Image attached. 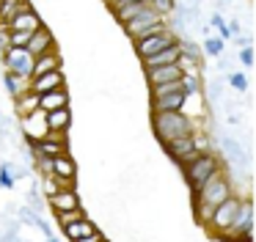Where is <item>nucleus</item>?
<instances>
[{
    "instance_id": "obj_14",
    "label": "nucleus",
    "mask_w": 256,
    "mask_h": 242,
    "mask_svg": "<svg viewBox=\"0 0 256 242\" xmlns=\"http://www.w3.org/2000/svg\"><path fill=\"white\" fill-rule=\"evenodd\" d=\"M179 113H184L188 118L198 121L206 116V99H204V91H196V94H184L182 99V108H179Z\"/></svg>"
},
{
    "instance_id": "obj_11",
    "label": "nucleus",
    "mask_w": 256,
    "mask_h": 242,
    "mask_svg": "<svg viewBox=\"0 0 256 242\" xmlns=\"http://www.w3.org/2000/svg\"><path fill=\"white\" fill-rule=\"evenodd\" d=\"M66 86V77H64V69H56L50 74H42V77H30L28 80V91L30 94H47V91H56V88Z\"/></svg>"
},
{
    "instance_id": "obj_29",
    "label": "nucleus",
    "mask_w": 256,
    "mask_h": 242,
    "mask_svg": "<svg viewBox=\"0 0 256 242\" xmlns=\"http://www.w3.org/2000/svg\"><path fill=\"white\" fill-rule=\"evenodd\" d=\"M228 86L237 94H242V91H248V77H245L242 72H232V74H228Z\"/></svg>"
},
{
    "instance_id": "obj_15",
    "label": "nucleus",
    "mask_w": 256,
    "mask_h": 242,
    "mask_svg": "<svg viewBox=\"0 0 256 242\" xmlns=\"http://www.w3.org/2000/svg\"><path fill=\"white\" fill-rule=\"evenodd\" d=\"M3 25L8 28V30H22V33H34L39 25H44V20H42L39 14H36L34 8L30 11H22V14H17V16H12L8 22H3Z\"/></svg>"
},
{
    "instance_id": "obj_33",
    "label": "nucleus",
    "mask_w": 256,
    "mask_h": 242,
    "mask_svg": "<svg viewBox=\"0 0 256 242\" xmlns=\"http://www.w3.org/2000/svg\"><path fill=\"white\" fill-rule=\"evenodd\" d=\"M237 60L250 69V66H254V47H240L237 50Z\"/></svg>"
},
{
    "instance_id": "obj_18",
    "label": "nucleus",
    "mask_w": 256,
    "mask_h": 242,
    "mask_svg": "<svg viewBox=\"0 0 256 242\" xmlns=\"http://www.w3.org/2000/svg\"><path fill=\"white\" fill-rule=\"evenodd\" d=\"M56 179H78V162H74L72 154H61V157L52 160V170Z\"/></svg>"
},
{
    "instance_id": "obj_19",
    "label": "nucleus",
    "mask_w": 256,
    "mask_h": 242,
    "mask_svg": "<svg viewBox=\"0 0 256 242\" xmlns=\"http://www.w3.org/2000/svg\"><path fill=\"white\" fill-rule=\"evenodd\" d=\"M69 126H72V110H69V108L47 110V130H56V132H69Z\"/></svg>"
},
{
    "instance_id": "obj_1",
    "label": "nucleus",
    "mask_w": 256,
    "mask_h": 242,
    "mask_svg": "<svg viewBox=\"0 0 256 242\" xmlns=\"http://www.w3.org/2000/svg\"><path fill=\"white\" fill-rule=\"evenodd\" d=\"M196 126H198V121L188 118L179 110H152V130H154L160 143H171L176 138L193 135Z\"/></svg>"
},
{
    "instance_id": "obj_27",
    "label": "nucleus",
    "mask_w": 256,
    "mask_h": 242,
    "mask_svg": "<svg viewBox=\"0 0 256 242\" xmlns=\"http://www.w3.org/2000/svg\"><path fill=\"white\" fill-rule=\"evenodd\" d=\"M3 82H6V91L12 94V96H20V94H22L25 88H28V82L20 80V77H14L12 72H6V74H3Z\"/></svg>"
},
{
    "instance_id": "obj_26",
    "label": "nucleus",
    "mask_w": 256,
    "mask_h": 242,
    "mask_svg": "<svg viewBox=\"0 0 256 242\" xmlns=\"http://www.w3.org/2000/svg\"><path fill=\"white\" fill-rule=\"evenodd\" d=\"M179 86H182L184 94L204 91V74H182L179 77Z\"/></svg>"
},
{
    "instance_id": "obj_37",
    "label": "nucleus",
    "mask_w": 256,
    "mask_h": 242,
    "mask_svg": "<svg viewBox=\"0 0 256 242\" xmlns=\"http://www.w3.org/2000/svg\"><path fill=\"white\" fill-rule=\"evenodd\" d=\"M124 3H144V0H124ZM118 6H122V3H118Z\"/></svg>"
},
{
    "instance_id": "obj_9",
    "label": "nucleus",
    "mask_w": 256,
    "mask_h": 242,
    "mask_svg": "<svg viewBox=\"0 0 256 242\" xmlns=\"http://www.w3.org/2000/svg\"><path fill=\"white\" fill-rule=\"evenodd\" d=\"M20 126H22V135H25V140H28V146H30V143H36V140L44 138V132H47V113H44V110H34V113H28V116L20 118Z\"/></svg>"
},
{
    "instance_id": "obj_34",
    "label": "nucleus",
    "mask_w": 256,
    "mask_h": 242,
    "mask_svg": "<svg viewBox=\"0 0 256 242\" xmlns=\"http://www.w3.org/2000/svg\"><path fill=\"white\" fill-rule=\"evenodd\" d=\"M74 242H105V234H102V231L96 228V231H91V234L80 236V240H74Z\"/></svg>"
},
{
    "instance_id": "obj_3",
    "label": "nucleus",
    "mask_w": 256,
    "mask_h": 242,
    "mask_svg": "<svg viewBox=\"0 0 256 242\" xmlns=\"http://www.w3.org/2000/svg\"><path fill=\"white\" fill-rule=\"evenodd\" d=\"M228 196H234V187H232V182H228V174L220 168L218 174H212L210 179L201 184V190L193 196V204H204V206L215 209L218 204H223Z\"/></svg>"
},
{
    "instance_id": "obj_17",
    "label": "nucleus",
    "mask_w": 256,
    "mask_h": 242,
    "mask_svg": "<svg viewBox=\"0 0 256 242\" xmlns=\"http://www.w3.org/2000/svg\"><path fill=\"white\" fill-rule=\"evenodd\" d=\"M58 108H69V91L66 86L64 88H56V91H47V94H39V110H58Z\"/></svg>"
},
{
    "instance_id": "obj_39",
    "label": "nucleus",
    "mask_w": 256,
    "mask_h": 242,
    "mask_svg": "<svg viewBox=\"0 0 256 242\" xmlns=\"http://www.w3.org/2000/svg\"><path fill=\"white\" fill-rule=\"evenodd\" d=\"M0 6H3V0H0Z\"/></svg>"
},
{
    "instance_id": "obj_22",
    "label": "nucleus",
    "mask_w": 256,
    "mask_h": 242,
    "mask_svg": "<svg viewBox=\"0 0 256 242\" xmlns=\"http://www.w3.org/2000/svg\"><path fill=\"white\" fill-rule=\"evenodd\" d=\"M182 99H184V91L176 88V91H168L157 99H149V102H152V110H179L182 108Z\"/></svg>"
},
{
    "instance_id": "obj_2",
    "label": "nucleus",
    "mask_w": 256,
    "mask_h": 242,
    "mask_svg": "<svg viewBox=\"0 0 256 242\" xmlns=\"http://www.w3.org/2000/svg\"><path fill=\"white\" fill-rule=\"evenodd\" d=\"M220 168H223V160H220V154H218V152H206V154H198L196 160H190V162L182 168L190 192L196 196V192L201 190V184H204L212 174H218Z\"/></svg>"
},
{
    "instance_id": "obj_25",
    "label": "nucleus",
    "mask_w": 256,
    "mask_h": 242,
    "mask_svg": "<svg viewBox=\"0 0 256 242\" xmlns=\"http://www.w3.org/2000/svg\"><path fill=\"white\" fill-rule=\"evenodd\" d=\"M223 47H226V42H223L220 36H210V38H204V44H201V52L210 55V58H220Z\"/></svg>"
},
{
    "instance_id": "obj_7",
    "label": "nucleus",
    "mask_w": 256,
    "mask_h": 242,
    "mask_svg": "<svg viewBox=\"0 0 256 242\" xmlns=\"http://www.w3.org/2000/svg\"><path fill=\"white\" fill-rule=\"evenodd\" d=\"M132 47H135V55H138L140 60L149 58V55L160 52V50L171 47V44H176V36H174L171 30H162V33H152V36H140V38H132Z\"/></svg>"
},
{
    "instance_id": "obj_30",
    "label": "nucleus",
    "mask_w": 256,
    "mask_h": 242,
    "mask_svg": "<svg viewBox=\"0 0 256 242\" xmlns=\"http://www.w3.org/2000/svg\"><path fill=\"white\" fill-rule=\"evenodd\" d=\"M56 218H58V226H66V223H74V220L86 218V212H83V206H78V209H69V212L56 214Z\"/></svg>"
},
{
    "instance_id": "obj_23",
    "label": "nucleus",
    "mask_w": 256,
    "mask_h": 242,
    "mask_svg": "<svg viewBox=\"0 0 256 242\" xmlns=\"http://www.w3.org/2000/svg\"><path fill=\"white\" fill-rule=\"evenodd\" d=\"M14 108H17V116L22 118V116L34 113V110H39V96L36 94H30L28 88H25L20 96H14Z\"/></svg>"
},
{
    "instance_id": "obj_32",
    "label": "nucleus",
    "mask_w": 256,
    "mask_h": 242,
    "mask_svg": "<svg viewBox=\"0 0 256 242\" xmlns=\"http://www.w3.org/2000/svg\"><path fill=\"white\" fill-rule=\"evenodd\" d=\"M42 184H44V196L50 198V196H56L61 187H58V182H56V176L52 174H47V176H42Z\"/></svg>"
},
{
    "instance_id": "obj_5",
    "label": "nucleus",
    "mask_w": 256,
    "mask_h": 242,
    "mask_svg": "<svg viewBox=\"0 0 256 242\" xmlns=\"http://www.w3.org/2000/svg\"><path fill=\"white\" fill-rule=\"evenodd\" d=\"M240 204H242V196H228L223 204H218L215 212H212V218H210V223H206L210 234L220 236V234H226V231L232 228L234 218H237V212H240Z\"/></svg>"
},
{
    "instance_id": "obj_38",
    "label": "nucleus",
    "mask_w": 256,
    "mask_h": 242,
    "mask_svg": "<svg viewBox=\"0 0 256 242\" xmlns=\"http://www.w3.org/2000/svg\"><path fill=\"white\" fill-rule=\"evenodd\" d=\"M47 242H58V240H56V236H47Z\"/></svg>"
},
{
    "instance_id": "obj_13",
    "label": "nucleus",
    "mask_w": 256,
    "mask_h": 242,
    "mask_svg": "<svg viewBox=\"0 0 256 242\" xmlns=\"http://www.w3.org/2000/svg\"><path fill=\"white\" fill-rule=\"evenodd\" d=\"M61 66H64V58H61V52H58V47H56V50H50V52H44V55H39V58H34V69H30V77L50 74V72L61 69Z\"/></svg>"
},
{
    "instance_id": "obj_35",
    "label": "nucleus",
    "mask_w": 256,
    "mask_h": 242,
    "mask_svg": "<svg viewBox=\"0 0 256 242\" xmlns=\"http://www.w3.org/2000/svg\"><path fill=\"white\" fill-rule=\"evenodd\" d=\"M6 50H8V28L0 22V55L6 52Z\"/></svg>"
},
{
    "instance_id": "obj_40",
    "label": "nucleus",
    "mask_w": 256,
    "mask_h": 242,
    "mask_svg": "<svg viewBox=\"0 0 256 242\" xmlns=\"http://www.w3.org/2000/svg\"><path fill=\"white\" fill-rule=\"evenodd\" d=\"M12 242H14V240H12ZM17 242H20V240H17Z\"/></svg>"
},
{
    "instance_id": "obj_8",
    "label": "nucleus",
    "mask_w": 256,
    "mask_h": 242,
    "mask_svg": "<svg viewBox=\"0 0 256 242\" xmlns=\"http://www.w3.org/2000/svg\"><path fill=\"white\" fill-rule=\"evenodd\" d=\"M162 148H166L168 157H171L174 162L179 165V168H184V165H188L190 160L198 157V152H196V146H193V135H188V138H176V140H171V143H162Z\"/></svg>"
},
{
    "instance_id": "obj_20",
    "label": "nucleus",
    "mask_w": 256,
    "mask_h": 242,
    "mask_svg": "<svg viewBox=\"0 0 256 242\" xmlns=\"http://www.w3.org/2000/svg\"><path fill=\"white\" fill-rule=\"evenodd\" d=\"M176 55H179V44H171V47H166V50H160V52L144 58L140 64H144V69H152V66H168V64H176Z\"/></svg>"
},
{
    "instance_id": "obj_16",
    "label": "nucleus",
    "mask_w": 256,
    "mask_h": 242,
    "mask_svg": "<svg viewBox=\"0 0 256 242\" xmlns=\"http://www.w3.org/2000/svg\"><path fill=\"white\" fill-rule=\"evenodd\" d=\"M47 204L52 206L56 214H61V212H69V209H78L80 198H78V190H58L56 196L47 198Z\"/></svg>"
},
{
    "instance_id": "obj_21",
    "label": "nucleus",
    "mask_w": 256,
    "mask_h": 242,
    "mask_svg": "<svg viewBox=\"0 0 256 242\" xmlns=\"http://www.w3.org/2000/svg\"><path fill=\"white\" fill-rule=\"evenodd\" d=\"M64 228V236H66L69 242H74V240H80V236H86V234H91V231H96V226L88 220V214L86 218H80V220H74V223H66V226H61Z\"/></svg>"
},
{
    "instance_id": "obj_31",
    "label": "nucleus",
    "mask_w": 256,
    "mask_h": 242,
    "mask_svg": "<svg viewBox=\"0 0 256 242\" xmlns=\"http://www.w3.org/2000/svg\"><path fill=\"white\" fill-rule=\"evenodd\" d=\"M17 184V179L12 176V170H8V162L0 165V187H6V190H12V187Z\"/></svg>"
},
{
    "instance_id": "obj_12",
    "label": "nucleus",
    "mask_w": 256,
    "mask_h": 242,
    "mask_svg": "<svg viewBox=\"0 0 256 242\" xmlns=\"http://www.w3.org/2000/svg\"><path fill=\"white\" fill-rule=\"evenodd\" d=\"M146 74V82L152 86H162V82H174L182 77V69L176 64H168V66H152V69H144Z\"/></svg>"
},
{
    "instance_id": "obj_24",
    "label": "nucleus",
    "mask_w": 256,
    "mask_h": 242,
    "mask_svg": "<svg viewBox=\"0 0 256 242\" xmlns=\"http://www.w3.org/2000/svg\"><path fill=\"white\" fill-rule=\"evenodd\" d=\"M220 148L226 152L223 157H228L234 165H242V162H245V152H242V146H240V143H234L232 138H223V140H220Z\"/></svg>"
},
{
    "instance_id": "obj_4",
    "label": "nucleus",
    "mask_w": 256,
    "mask_h": 242,
    "mask_svg": "<svg viewBox=\"0 0 256 242\" xmlns=\"http://www.w3.org/2000/svg\"><path fill=\"white\" fill-rule=\"evenodd\" d=\"M122 28H124V33H127L130 38H140V36H152V33L171 30V28H168V20H166V16H160L157 11H152L149 6H146L140 14H135L132 20H127Z\"/></svg>"
},
{
    "instance_id": "obj_41",
    "label": "nucleus",
    "mask_w": 256,
    "mask_h": 242,
    "mask_svg": "<svg viewBox=\"0 0 256 242\" xmlns=\"http://www.w3.org/2000/svg\"><path fill=\"white\" fill-rule=\"evenodd\" d=\"M105 242H108V240H105Z\"/></svg>"
},
{
    "instance_id": "obj_28",
    "label": "nucleus",
    "mask_w": 256,
    "mask_h": 242,
    "mask_svg": "<svg viewBox=\"0 0 256 242\" xmlns=\"http://www.w3.org/2000/svg\"><path fill=\"white\" fill-rule=\"evenodd\" d=\"M146 6L160 16H171V11L176 8V0H146Z\"/></svg>"
},
{
    "instance_id": "obj_36",
    "label": "nucleus",
    "mask_w": 256,
    "mask_h": 242,
    "mask_svg": "<svg viewBox=\"0 0 256 242\" xmlns=\"http://www.w3.org/2000/svg\"><path fill=\"white\" fill-rule=\"evenodd\" d=\"M105 3L110 6V8H116V6H118V3H124V0H105Z\"/></svg>"
},
{
    "instance_id": "obj_6",
    "label": "nucleus",
    "mask_w": 256,
    "mask_h": 242,
    "mask_svg": "<svg viewBox=\"0 0 256 242\" xmlns=\"http://www.w3.org/2000/svg\"><path fill=\"white\" fill-rule=\"evenodd\" d=\"M3 66H6V72H12L14 77L28 82L30 69H34V55L25 47H8L6 52H3Z\"/></svg>"
},
{
    "instance_id": "obj_10",
    "label": "nucleus",
    "mask_w": 256,
    "mask_h": 242,
    "mask_svg": "<svg viewBox=\"0 0 256 242\" xmlns=\"http://www.w3.org/2000/svg\"><path fill=\"white\" fill-rule=\"evenodd\" d=\"M25 50H28L34 58H39V55L50 52V50H56V36H52V30L47 25H39L34 33H30L28 44H25Z\"/></svg>"
}]
</instances>
